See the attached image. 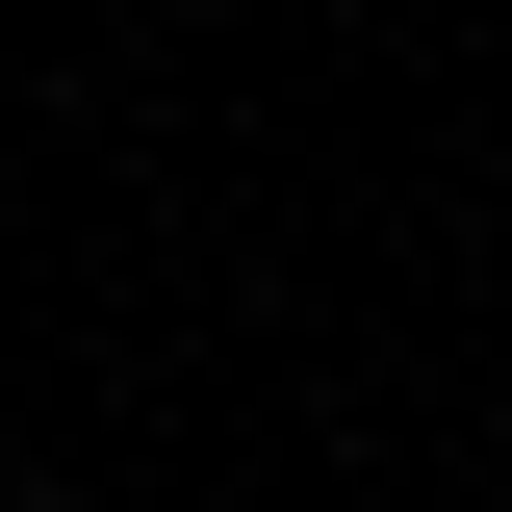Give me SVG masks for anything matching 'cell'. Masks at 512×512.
Instances as JSON below:
<instances>
[{
  "label": "cell",
  "mask_w": 512,
  "mask_h": 512,
  "mask_svg": "<svg viewBox=\"0 0 512 512\" xmlns=\"http://www.w3.org/2000/svg\"><path fill=\"white\" fill-rule=\"evenodd\" d=\"M26 512H77V487H26Z\"/></svg>",
  "instance_id": "cell-1"
}]
</instances>
